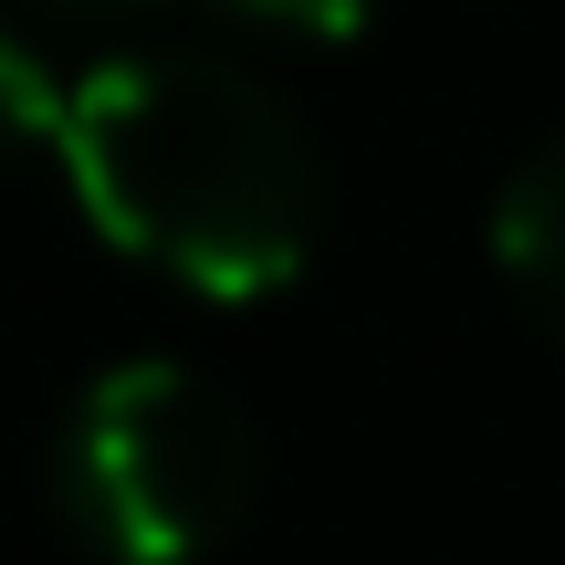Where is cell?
Listing matches in <instances>:
<instances>
[{"instance_id":"cell-1","label":"cell","mask_w":565,"mask_h":565,"mask_svg":"<svg viewBox=\"0 0 565 565\" xmlns=\"http://www.w3.org/2000/svg\"><path fill=\"white\" fill-rule=\"evenodd\" d=\"M53 158L126 263L210 303L282 294L315 252V147L294 105L221 53H105L63 84Z\"/></svg>"},{"instance_id":"cell-2","label":"cell","mask_w":565,"mask_h":565,"mask_svg":"<svg viewBox=\"0 0 565 565\" xmlns=\"http://www.w3.org/2000/svg\"><path fill=\"white\" fill-rule=\"evenodd\" d=\"M252 419L179 356H126L63 408L53 503L105 565H200L252 513Z\"/></svg>"},{"instance_id":"cell-3","label":"cell","mask_w":565,"mask_h":565,"mask_svg":"<svg viewBox=\"0 0 565 565\" xmlns=\"http://www.w3.org/2000/svg\"><path fill=\"white\" fill-rule=\"evenodd\" d=\"M492 263L534 303V324L565 345V137L534 147L503 179V200H492Z\"/></svg>"},{"instance_id":"cell-4","label":"cell","mask_w":565,"mask_h":565,"mask_svg":"<svg viewBox=\"0 0 565 565\" xmlns=\"http://www.w3.org/2000/svg\"><path fill=\"white\" fill-rule=\"evenodd\" d=\"M63 137V74L0 21V158H32Z\"/></svg>"},{"instance_id":"cell-5","label":"cell","mask_w":565,"mask_h":565,"mask_svg":"<svg viewBox=\"0 0 565 565\" xmlns=\"http://www.w3.org/2000/svg\"><path fill=\"white\" fill-rule=\"evenodd\" d=\"M221 11L263 21V32H294V42H345V32H366L377 0H221Z\"/></svg>"},{"instance_id":"cell-6","label":"cell","mask_w":565,"mask_h":565,"mask_svg":"<svg viewBox=\"0 0 565 565\" xmlns=\"http://www.w3.org/2000/svg\"><path fill=\"white\" fill-rule=\"evenodd\" d=\"M21 11H42V21H126L147 0H21Z\"/></svg>"}]
</instances>
